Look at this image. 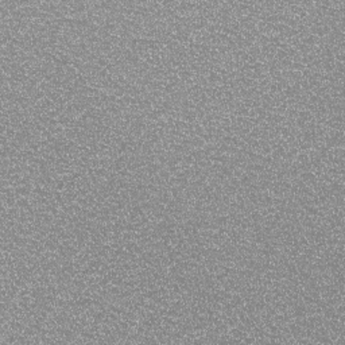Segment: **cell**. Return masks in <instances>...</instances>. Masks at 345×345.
Wrapping results in <instances>:
<instances>
[{
	"label": "cell",
	"mask_w": 345,
	"mask_h": 345,
	"mask_svg": "<svg viewBox=\"0 0 345 345\" xmlns=\"http://www.w3.org/2000/svg\"><path fill=\"white\" fill-rule=\"evenodd\" d=\"M334 71L337 73H345V64L344 62H338V61H334Z\"/></svg>",
	"instance_id": "6da1fadb"
},
{
	"label": "cell",
	"mask_w": 345,
	"mask_h": 345,
	"mask_svg": "<svg viewBox=\"0 0 345 345\" xmlns=\"http://www.w3.org/2000/svg\"><path fill=\"white\" fill-rule=\"evenodd\" d=\"M306 69V66L305 65H302V64H299V62H292V65H291V69L290 70H292V71H303Z\"/></svg>",
	"instance_id": "7a4b0ae2"
}]
</instances>
